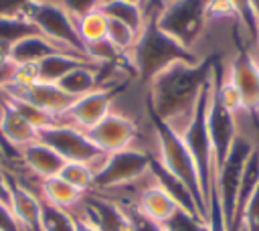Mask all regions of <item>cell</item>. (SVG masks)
<instances>
[{"mask_svg": "<svg viewBox=\"0 0 259 231\" xmlns=\"http://www.w3.org/2000/svg\"><path fill=\"white\" fill-rule=\"evenodd\" d=\"M219 59V55H204L198 63L180 61L160 71L146 85L148 111L180 134L190 122Z\"/></svg>", "mask_w": 259, "mask_h": 231, "instance_id": "6da1fadb", "label": "cell"}, {"mask_svg": "<svg viewBox=\"0 0 259 231\" xmlns=\"http://www.w3.org/2000/svg\"><path fill=\"white\" fill-rule=\"evenodd\" d=\"M204 57L178 45L172 36L162 32L156 24V14L146 16V24L138 34L134 49L127 53V63L140 85H148L160 71L174 63H198Z\"/></svg>", "mask_w": 259, "mask_h": 231, "instance_id": "7a4b0ae2", "label": "cell"}, {"mask_svg": "<svg viewBox=\"0 0 259 231\" xmlns=\"http://www.w3.org/2000/svg\"><path fill=\"white\" fill-rule=\"evenodd\" d=\"M152 120V130H154V150H152V158L164 166L170 174H174L194 197L200 215L206 219L208 215V205L204 201L202 195V186H200V178H198V170L196 164L188 152V148L184 146L182 138L178 132H174L172 128H168L164 122H160L158 118H154L150 113Z\"/></svg>", "mask_w": 259, "mask_h": 231, "instance_id": "3957f363", "label": "cell"}, {"mask_svg": "<svg viewBox=\"0 0 259 231\" xmlns=\"http://www.w3.org/2000/svg\"><path fill=\"white\" fill-rule=\"evenodd\" d=\"M208 0H168L156 14V24L184 49L196 53V43L208 24Z\"/></svg>", "mask_w": 259, "mask_h": 231, "instance_id": "277c9868", "label": "cell"}, {"mask_svg": "<svg viewBox=\"0 0 259 231\" xmlns=\"http://www.w3.org/2000/svg\"><path fill=\"white\" fill-rule=\"evenodd\" d=\"M210 81H212V77H210ZM210 81L204 87L202 95L198 97V103L194 107V113H192L190 122L180 132V138H182L184 146L188 148V152H190V156H192V160L196 164V170H198V178H200V186H202V195H204L206 205H208L212 176H214L212 148H210V138H208V128H206V109H208V97H210Z\"/></svg>", "mask_w": 259, "mask_h": 231, "instance_id": "5b68a950", "label": "cell"}, {"mask_svg": "<svg viewBox=\"0 0 259 231\" xmlns=\"http://www.w3.org/2000/svg\"><path fill=\"white\" fill-rule=\"evenodd\" d=\"M20 16L30 20L42 36L87 57L85 47L77 34L73 16L55 0H30L28 4H24Z\"/></svg>", "mask_w": 259, "mask_h": 231, "instance_id": "8992f818", "label": "cell"}, {"mask_svg": "<svg viewBox=\"0 0 259 231\" xmlns=\"http://www.w3.org/2000/svg\"><path fill=\"white\" fill-rule=\"evenodd\" d=\"M36 140H40L42 144L51 146L65 162H83L89 164L95 174L101 170V166L105 164L107 156L105 152H101L87 136L85 132L67 126V124H59L53 128H45L36 132Z\"/></svg>", "mask_w": 259, "mask_h": 231, "instance_id": "52a82bcc", "label": "cell"}, {"mask_svg": "<svg viewBox=\"0 0 259 231\" xmlns=\"http://www.w3.org/2000/svg\"><path fill=\"white\" fill-rule=\"evenodd\" d=\"M152 166V154L140 146H132L107 156L101 170L95 174V192H107L132 184L146 176ZM91 192V190H89Z\"/></svg>", "mask_w": 259, "mask_h": 231, "instance_id": "ba28073f", "label": "cell"}, {"mask_svg": "<svg viewBox=\"0 0 259 231\" xmlns=\"http://www.w3.org/2000/svg\"><path fill=\"white\" fill-rule=\"evenodd\" d=\"M251 150H253V146L245 138L237 136L235 142H233V146H231L229 156L214 170V176H212V186H214V190L219 195L221 209H223L225 223H227V229L229 231H233L239 182H241V174H243V168H245V162H247Z\"/></svg>", "mask_w": 259, "mask_h": 231, "instance_id": "9c48e42d", "label": "cell"}, {"mask_svg": "<svg viewBox=\"0 0 259 231\" xmlns=\"http://www.w3.org/2000/svg\"><path fill=\"white\" fill-rule=\"evenodd\" d=\"M233 36L237 41V53L227 73V79L237 89L243 109L251 113V120L259 132V63L239 38L237 30H233Z\"/></svg>", "mask_w": 259, "mask_h": 231, "instance_id": "30bf717a", "label": "cell"}, {"mask_svg": "<svg viewBox=\"0 0 259 231\" xmlns=\"http://www.w3.org/2000/svg\"><path fill=\"white\" fill-rule=\"evenodd\" d=\"M206 128H208V138H210V148H212V162L217 170L231 152V146L237 138V124H235V113L223 103L217 91L214 69H212L210 97H208V109H206Z\"/></svg>", "mask_w": 259, "mask_h": 231, "instance_id": "8fae6325", "label": "cell"}, {"mask_svg": "<svg viewBox=\"0 0 259 231\" xmlns=\"http://www.w3.org/2000/svg\"><path fill=\"white\" fill-rule=\"evenodd\" d=\"M0 93L22 99L51 115L63 118V113L75 103V97L65 93L57 83H45V81H34L28 85H14V83H4L0 87Z\"/></svg>", "mask_w": 259, "mask_h": 231, "instance_id": "7c38bea8", "label": "cell"}, {"mask_svg": "<svg viewBox=\"0 0 259 231\" xmlns=\"http://www.w3.org/2000/svg\"><path fill=\"white\" fill-rule=\"evenodd\" d=\"M115 91L117 87H97L95 91L77 97L75 103L63 113V124L73 126L81 132L91 130L111 111Z\"/></svg>", "mask_w": 259, "mask_h": 231, "instance_id": "4fadbf2b", "label": "cell"}, {"mask_svg": "<svg viewBox=\"0 0 259 231\" xmlns=\"http://www.w3.org/2000/svg\"><path fill=\"white\" fill-rule=\"evenodd\" d=\"M144 217L164 225L180 207L176 205V201L156 182L152 170H150V178L144 182V186L138 190L134 203H132Z\"/></svg>", "mask_w": 259, "mask_h": 231, "instance_id": "5bb4252c", "label": "cell"}, {"mask_svg": "<svg viewBox=\"0 0 259 231\" xmlns=\"http://www.w3.org/2000/svg\"><path fill=\"white\" fill-rule=\"evenodd\" d=\"M8 184H10V209L18 219V223L22 225V229L42 231L40 229V213H42L40 197L10 172H8Z\"/></svg>", "mask_w": 259, "mask_h": 231, "instance_id": "9a60e30c", "label": "cell"}, {"mask_svg": "<svg viewBox=\"0 0 259 231\" xmlns=\"http://www.w3.org/2000/svg\"><path fill=\"white\" fill-rule=\"evenodd\" d=\"M18 162L28 172V176L36 180H45L51 176H59L61 168L65 166V160L47 144L40 140H34L18 150Z\"/></svg>", "mask_w": 259, "mask_h": 231, "instance_id": "2e32d148", "label": "cell"}, {"mask_svg": "<svg viewBox=\"0 0 259 231\" xmlns=\"http://www.w3.org/2000/svg\"><path fill=\"white\" fill-rule=\"evenodd\" d=\"M57 53H65V55H75V57H83L87 61H91L89 57L77 53V51H71L67 47H61L57 43H53L51 38L42 36V34H30L22 41H18L10 53H8V59L12 65H22V63H38L42 61L45 57H51V55H57ZM93 63V61H91Z\"/></svg>", "mask_w": 259, "mask_h": 231, "instance_id": "e0dca14e", "label": "cell"}, {"mask_svg": "<svg viewBox=\"0 0 259 231\" xmlns=\"http://www.w3.org/2000/svg\"><path fill=\"white\" fill-rule=\"evenodd\" d=\"M0 138L18 156V150L36 140V130L6 101L0 99Z\"/></svg>", "mask_w": 259, "mask_h": 231, "instance_id": "ac0fdd59", "label": "cell"}, {"mask_svg": "<svg viewBox=\"0 0 259 231\" xmlns=\"http://www.w3.org/2000/svg\"><path fill=\"white\" fill-rule=\"evenodd\" d=\"M36 195L40 197L42 203H47L51 207H57V209H61L65 213L75 211L81 205L83 197H85V192H81L79 188L71 186L61 176H51V178L38 180Z\"/></svg>", "mask_w": 259, "mask_h": 231, "instance_id": "d6986e66", "label": "cell"}, {"mask_svg": "<svg viewBox=\"0 0 259 231\" xmlns=\"http://www.w3.org/2000/svg\"><path fill=\"white\" fill-rule=\"evenodd\" d=\"M99 69H101V65L85 63V65L73 69L71 73H67L57 85L65 93H69V95H73L77 99V97H81L85 93H91L97 87H101L99 85Z\"/></svg>", "mask_w": 259, "mask_h": 231, "instance_id": "ffe728a7", "label": "cell"}, {"mask_svg": "<svg viewBox=\"0 0 259 231\" xmlns=\"http://www.w3.org/2000/svg\"><path fill=\"white\" fill-rule=\"evenodd\" d=\"M257 184H259V150L253 148L251 154H249V158H247V162H245V168H243V174H241V182H239L233 231H241V215H243V209L249 203L251 195L255 192Z\"/></svg>", "mask_w": 259, "mask_h": 231, "instance_id": "44dd1931", "label": "cell"}, {"mask_svg": "<svg viewBox=\"0 0 259 231\" xmlns=\"http://www.w3.org/2000/svg\"><path fill=\"white\" fill-rule=\"evenodd\" d=\"M91 63L83 57H75V55H65V53H57L51 57H45L42 61L36 63V73H38V81L45 83H59L67 73H71L73 69ZM97 65V63H93Z\"/></svg>", "mask_w": 259, "mask_h": 231, "instance_id": "7402d4cb", "label": "cell"}, {"mask_svg": "<svg viewBox=\"0 0 259 231\" xmlns=\"http://www.w3.org/2000/svg\"><path fill=\"white\" fill-rule=\"evenodd\" d=\"M99 10L107 16V18H113V20H119L123 22L125 26H130L136 34L142 32L144 24H146V14H144V8L138 6V4H132L127 0H105Z\"/></svg>", "mask_w": 259, "mask_h": 231, "instance_id": "603a6c76", "label": "cell"}, {"mask_svg": "<svg viewBox=\"0 0 259 231\" xmlns=\"http://www.w3.org/2000/svg\"><path fill=\"white\" fill-rule=\"evenodd\" d=\"M30 34H40V32L24 16H0V49L2 51L10 53V49L18 41H22Z\"/></svg>", "mask_w": 259, "mask_h": 231, "instance_id": "cb8c5ba5", "label": "cell"}, {"mask_svg": "<svg viewBox=\"0 0 259 231\" xmlns=\"http://www.w3.org/2000/svg\"><path fill=\"white\" fill-rule=\"evenodd\" d=\"M75 20V28H77V34L83 43V47L87 45H93V43H99L105 38V28H107V16L97 8L85 16H79V18H73Z\"/></svg>", "mask_w": 259, "mask_h": 231, "instance_id": "d4e9b609", "label": "cell"}, {"mask_svg": "<svg viewBox=\"0 0 259 231\" xmlns=\"http://www.w3.org/2000/svg\"><path fill=\"white\" fill-rule=\"evenodd\" d=\"M59 176L65 182H69L71 186L85 192V195L89 190H93V184H95V170L89 164H83V162H65Z\"/></svg>", "mask_w": 259, "mask_h": 231, "instance_id": "484cf974", "label": "cell"}, {"mask_svg": "<svg viewBox=\"0 0 259 231\" xmlns=\"http://www.w3.org/2000/svg\"><path fill=\"white\" fill-rule=\"evenodd\" d=\"M105 38L111 43V47L115 51H119L123 57H127V53L134 49L136 41H138V34L125 26L123 22L119 20H113V18H107V28H105Z\"/></svg>", "mask_w": 259, "mask_h": 231, "instance_id": "4316f807", "label": "cell"}, {"mask_svg": "<svg viewBox=\"0 0 259 231\" xmlns=\"http://www.w3.org/2000/svg\"><path fill=\"white\" fill-rule=\"evenodd\" d=\"M227 2L233 6L239 24L245 28L247 41H251V45L257 49V45H259V20L255 16V10L251 6V0H227Z\"/></svg>", "mask_w": 259, "mask_h": 231, "instance_id": "83f0119b", "label": "cell"}, {"mask_svg": "<svg viewBox=\"0 0 259 231\" xmlns=\"http://www.w3.org/2000/svg\"><path fill=\"white\" fill-rule=\"evenodd\" d=\"M40 229L42 231H75V223H73V217L69 213L42 203Z\"/></svg>", "mask_w": 259, "mask_h": 231, "instance_id": "f1b7e54d", "label": "cell"}, {"mask_svg": "<svg viewBox=\"0 0 259 231\" xmlns=\"http://www.w3.org/2000/svg\"><path fill=\"white\" fill-rule=\"evenodd\" d=\"M164 231H208V223L182 209H178L164 225Z\"/></svg>", "mask_w": 259, "mask_h": 231, "instance_id": "f546056e", "label": "cell"}, {"mask_svg": "<svg viewBox=\"0 0 259 231\" xmlns=\"http://www.w3.org/2000/svg\"><path fill=\"white\" fill-rule=\"evenodd\" d=\"M241 231H259V184L241 215Z\"/></svg>", "mask_w": 259, "mask_h": 231, "instance_id": "4dcf8cb0", "label": "cell"}, {"mask_svg": "<svg viewBox=\"0 0 259 231\" xmlns=\"http://www.w3.org/2000/svg\"><path fill=\"white\" fill-rule=\"evenodd\" d=\"M119 205V203H117ZM125 215H127V221H130V231H164V227L148 217H144L134 205H121Z\"/></svg>", "mask_w": 259, "mask_h": 231, "instance_id": "1f68e13d", "label": "cell"}, {"mask_svg": "<svg viewBox=\"0 0 259 231\" xmlns=\"http://www.w3.org/2000/svg\"><path fill=\"white\" fill-rule=\"evenodd\" d=\"M206 223H208V231H229V229H227V223H225L223 209H221V201H219V195H217L214 186H210Z\"/></svg>", "mask_w": 259, "mask_h": 231, "instance_id": "d6a6232c", "label": "cell"}, {"mask_svg": "<svg viewBox=\"0 0 259 231\" xmlns=\"http://www.w3.org/2000/svg\"><path fill=\"white\" fill-rule=\"evenodd\" d=\"M55 2L61 4L73 18L85 16V14H89L101 6V0H55Z\"/></svg>", "mask_w": 259, "mask_h": 231, "instance_id": "836d02e7", "label": "cell"}, {"mask_svg": "<svg viewBox=\"0 0 259 231\" xmlns=\"http://www.w3.org/2000/svg\"><path fill=\"white\" fill-rule=\"evenodd\" d=\"M0 231H24L18 219L14 217L10 205L0 203Z\"/></svg>", "mask_w": 259, "mask_h": 231, "instance_id": "e575fe53", "label": "cell"}, {"mask_svg": "<svg viewBox=\"0 0 259 231\" xmlns=\"http://www.w3.org/2000/svg\"><path fill=\"white\" fill-rule=\"evenodd\" d=\"M30 0H0V16H20L24 4Z\"/></svg>", "mask_w": 259, "mask_h": 231, "instance_id": "d590c367", "label": "cell"}, {"mask_svg": "<svg viewBox=\"0 0 259 231\" xmlns=\"http://www.w3.org/2000/svg\"><path fill=\"white\" fill-rule=\"evenodd\" d=\"M12 69H14V65L10 63V59H8V53L6 51H2L0 49V87L10 79V75H12Z\"/></svg>", "mask_w": 259, "mask_h": 231, "instance_id": "8d00e7d4", "label": "cell"}, {"mask_svg": "<svg viewBox=\"0 0 259 231\" xmlns=\"http://www.w3.org/2000/svg\"><path fill=\"white\" fill-rule=\"evenodd\" d=\"M69 215L73 217V223H75V231H97V229L93 227V223H91L89 219H85V217H83V213H81L79 209L71 211Z\"/></svg>", "mask_w": 259, "mask_h": 231, "instance_id": "74e56055", "label": "cell"}, {"mask_svg": "<svg viewBox=\"0 0 259 231\" xmlns=\"http://www.w3.org/2000/svg\"><path fill=\"white\" fill-rule=\"evenodd\" d=\"M0 203L10 205V184H8V172L0 164Z\"/></svg>", "mask_w": 259, "mask_h": 231, "instance_id": "f35d334b", "label": "cell"}, {"mask_svg": "<svg viewBox=\"0 0 259 231\" xmlns=\"http://www.w3.org/2000/svg\"><path fill=\"white\" fill-rule=\"evenodd\" d=\"M166 2H168V0H148V2L144 4V14H146V16L158 14V12H160V8H162Z\"/></svg>", "mask_w": 259, "mask_h": 231, "instance_id": "ab89813d", "label": "cell"}, {"mask_svg": "<svg viewBox=\"0 0 259 231\" xmlns=\"http://www.w3.org/2000/svg\"><path fill=\"white\" fill-rule=\"evenodd\" d=\"M251 6H253L255 16H257V20H259V0H251Z\"/></svg>", "mask_w": 259, "mask_h": 231, "instance_id": "60d3db41", "label": "cell"}, {"mask_svg": "<svg viewBox=\"0 0 259 231\" xmlns=\"http://www.w3.org/2000/svg\"><path fill=\"white\" fill-rule=\"evenodd\" d=\"M127 2H132V4H138V6H142V8H144V4H146L148 0H127Z\"/></svg>", "mask_w": 259, "mask_h": 231, "instance_id": "b9f144b4", "label": "cell"}, {"mask_svg": "<svg viewBox=\"0 0 259 231\" xmlns=\"http://www.w3.org/2000/svg\"><path fill=\"white\" fill-rule=\"evenodd\" d=\"M103 2H105V0H101V4H103Z\"/></svg>", "mask_w": 259, "mask_h": 231, "instance_id": "7bdbcfd3", "label": "cell"}]
</instances>
